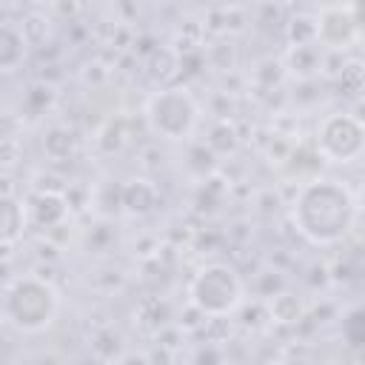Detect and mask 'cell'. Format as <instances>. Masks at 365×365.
Masks as SVG:
<instances>
[{"instance_id":"ba28073f","label":"cell","mask_w":365,"mask_h":365,"mask_svg":"<svg viewBox=\"0 0 365 365\" xmlns=\"http://www.w3.org/2000/svg\"><path fill=\"white\" fill-rule=\"evenodd\" d=\"M26 37L17 26L11 23H0V71H14L20 68V63L26 60Z\"/></svg>"},{"instance_id":"8fae6325","label":"cell","mask_w":365,"mask_h":365,"mask_svg":"<svg viewBox=\"0 0 365 365\" xmlns=\"http://www.w3.org/2000/svg\"><path fill=\"white\" fill-rule=\"evenodd\" d=\"M271 317L277 322H297L302 317V302L294 294H277L271 299Z\"/></svg>"},{"instance_id":"5bb4252c","label":"cell","mask_w":365,"mask_h":365,"mask_svg":"<svg viewBox=\"0 0 365 365\" xmlns=\"http://www.w3.org/2000/svg\"><path fill=\"white\" fill-rule=\"evenodd\" d=\"M359 63H348V66H342V86H348L351 83V94H356L359 91Z\"/></svg>"},{"instance_id":"7c38bea8","label":"cell","mask_w":365,"mask_h":365,"mask_svg":"<svg viewBox=\"0 0 365 365\" xmlns=\"http://www.w3.org/2000/svg\"><path fill=\"white\" fill-rule=\"evenodd\" d=\"M345 339L359 348L362 339H365V319H362V308H351L348 317H345Z\"/></svg>"},{"instance_id":"5b68a950","label":"cell","mask_w":365,"mask_h":365,"mask_svg":"<svg viewBox=\"0 0 365 365\" xmlns=\"http://www.w3.org/2000/svg\"><path fill=\"white\" fill-rule=\"evenodd\" d=\"M317 148L331 163H354L365 148V128L354 114H328L317 128Z\"/></svg>"},{"instance_id":"52a82bcc","label":"cell","mask_w":365,"mask_h":365,"mask_svg":"<svg viewBox=\"0 0 365 365\" xmlns=\"http://www.w3.org/2000/svg\"><path fill=\"white\" fill-rule=\"evenodd\" d=\"M26 231V205L14 197L0 191V245H11Z\"/></svg>"},{"instance_id":"277c9868","label":"cell","mask_w":365,"mask_h":365,"mask_svg":"<svg viewBox=\"0 0 365 365\" xmlns=\"http://www.w3.org/2000/svg\"><path fill=\"white\" fill-rule=\"evenodd\" d=\"M197 100L188 88H165L157 91L145 106L148 128L163 140H185L197 125Z\"/></svg>"},{"instance_id":"3957f363","label":"cell","mask_w":365,"mask_h":365,"mask_svg":"<svg viewBox=\"0 0 365 365\" xmlns=\"http://www.w3.org/2000/svg\"><path fill=\"white\" fill-rule=\"evenodd\" d=\"M188 299L202 317H228L242 305V279L231 265L211 262L191 279Z\"/></svg>"},{"instance_id":"30bf717a","label":"cell","mask_w":365,"mask_h":365,"mask_svg":"<svg viewBox=\"0 0 365 365\" xmlns=\"http://www.w3.org/2000/svg\"><path fill=\"white\" fill-rule=\"evenodd\" d=\"M31 211H34L37 225H54L66 217V200L57 194H37Z\"/></svg>"},{"instance_id":"6da1fadb","label":"cell","mask_w":365,"mask_h":365,"mask_svg":"<svg viewBox=\"0 0 365 365\" xmlns=\"http://www.w3.org/2000/svg\"><path fill=\"white\" fill-rule=\"evenodd\" d=\"M356 220L354 194L336 180H311L294 200V225L314 245H334L348 237Z\"/></svg>"},{"instance_id":"8992f818","label":"cell","mask_w":365,"mask_h":365,"mask_svg":"<svg viewBox=\"0 0 365 365\" xmlns=\"http://www.w3.org/2000/svg\"><path fill=\"white\" fill-rule=\"evenodd\" d=\"M314 26H317V40H322V43L331 46V48H339V46H345L348 40H354L359 23H356V14H351L348 9L331 6V9H325V11L319 14V20H317Z\"/></svg>"},{"instance_id":"7a4b0ae2","label":"cell","mask_w":365,"mask_h":365,"mask_svg":"<svg viewBox=\"0 0 365 365\" xmlns=\"http://www.w3.org/2000/svg\"><path fill=\"white\" fill-rule=\"evenodd\" d=\"M57 308H60V297L54 285L40 277H17L6 288L3 305H0L3 319L29 334L48 328L57 317Z\"/></svg>"},{"instance_id":"4fadbf2b","label":"cell","mask_w":365,"mask_h":365,"mask_svg":"<svg viewBox=\"0 0 365 365\" xmlns=\"http://www.w3.org/2000/svg\"><path fill=\"white\" fill-rule=\"evenodd\" d=\"M46 151H48L51 157H66V154L71 151V134L63 131V128L48 131V134H46Z\"/></svg>"},{"instance_id":"9c48e42d","label":"cell","mask_w":365,"mask_h":365,"mask_svg":"<svg viewBox=\"0 0 365 365\" xmlns=\"http://www.w3.org/2000/svg\"><path fill=\"white\" fill-rule=\"evenodd\" d=\"M154 202H157V191L145 180H131L123 188V205L128 214H145L154 208Z\"/></svg>"}]
</instances>
